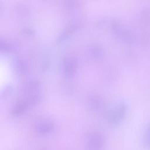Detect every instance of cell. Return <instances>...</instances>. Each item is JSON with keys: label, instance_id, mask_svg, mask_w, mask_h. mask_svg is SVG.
Masks as SVG:
<instances>
[{"label": "cell", "instance_id": "obj_1", "mask_svg": "<svg viewBox=\"0 0 150 150\" xmlns=\"http://www.w3.org/2000/svg\"><path fill=\"white\" fill-rule=\"evenodd\" d=\"M146 140H147V144L150 145V131H149V132L147 134Z\"/></svg>", "mask_w": 150, "mask_h": 150}]
</instances>
